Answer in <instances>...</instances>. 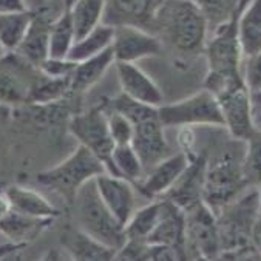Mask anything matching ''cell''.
<instances>
[{"label":"cell","instance_id":"cell-1","mask_svg":"<svg viewBox=\"0 0 261 261\" xmlns=\"http://www.w3.org/2000/svg\"><path fill=\"white\" fill-rule=\"evenodd\" d=\"M259 217V190H244L217 214L220 233L218 259H261L252 243V230Z\"/></svg>","mask_w":261,"mask_h":261},{"label":"cell","instance_id":"cell-2","mask_svg":"<svg viewBox=\"0 0 261 261\" xmlns=\"http://www.w3.org/2000/svg\"><path fill=\"white\" fill-rule=\"evenodd\" d=\"M249 0H241L233 14L217 25L212 39L205 42V58L208 73L204 79V88L211 93L218 91L226 84L243 77V48L238 33V20Z\"/></svg>","mask_w":261,"mask_h":261},{"label":"cell","instance_id":"cell-3","mask_svg":"<svg viewBox=\"0 0 261 261\" xmlns=\"http://www.w3.org/2000/svg\"><path fill=\"white\" fill-rule=\"evenodd\" d=\"M153 20L181 53L196 55L205 48L208 22L193 0H164L154 8Z\"/></svg>","mask_w":261,"mask_h":261},{"label":"cell","instance_id":"cell-4","mask_svg":"<svg viewBox=\"0 0 261 261\" xmlns=\"http://www.w3.org/2000/svg\"><path fill=\"white\" fill-rule=\"evenodd\" d=\"M70 205L73 208L74 224L84 232L116 252L124 246L127 241L125 227L103 204L94 179L81 187Z\"/></svg>","mask_w":261,"mask_h":261},{"label":"cell","instance_id":"cell-5","mask_svg":"<svg viewBox=\"0 0 261 261\" xmlns=\"http://www.w3.org/2000/svg\"><path fill=\"white\" fill-rule=\"evenodd\" d=\"M243 158L244 151L241 153L237 147H227L214 160H207L202 199L215 214L246 189H250L244 176Z\"/></svg>","mask_w":261,"mask_h":261},{"label":"cell","instance_id":"cell-6","mask_svg":"<svg viewBox=\"0 0 261 261\" xmlns=\"http://www.w3.org/2000/svg\"><path fill=\"white\" fill-rule=\"evenodd\" d=\"M103 172L107 170L97 156L79 144L62 163L42 170L37 175V182L48 190L56 192L71 204L81 187Z\"/></svg>","mask_w":261,"mask_h":261},{"label":"cell","instance_id":"cell-7","mask_svg":"<svg viewBox=\"0 0 261 261\" xmlns=\"http://www.w3.org/2000/svg\"><path fill=\"white\" fill-rule=\"evenodd\" d=\"M158 118L164 127L215 125L224 127V118L214 93L202 88L189 97L172 103H161Z\"/></svg>","mask_w":261,"mask_h":261},{"label":"cell","instance_id":"cell-8","mask_svg":"<svg viewBox=\"0 0 261 261\" xmlns=\"http://www.w3.org/2000/svg\"><path fill=\"white\" fill-rule=\"evenodd\" d=\"M68 128L77 142L93 151L100 160L106 170L113 175L112 154L116 144L112 139L107 124V112L103 106L93 107L84 113L70 116Z\"/></svg>","mask_w":261,"mask_h":261},{"label":"cell","instance_id":"cell-9","mask_svg":"<svg viewBox=\"0 0 261 261\" xmlns=\"http://www.w3.org/2000/svg\"><path fill=\"white\" fill-rule=\"evenodd\" d=\"M184 214L187 258L218 259L220 233L217 224V214L204 201L187 208Z\"/></svg>","mask_w":261,"mask_h":261},{"label":"cell","instance_id":"cell-10","mask_svg":"<svg viewBox=\"0 0 261 261\" xmlns=\"http://www.w3.org/2000/svg\"><path fill=\"white\" fill-rule=\"evenodd\" d=\"M224 118V128L235 141L244 142L255 130L253 100L244 79H237L214 93Z\"/></svg>","mask_w":261,"mask_h":261},{"label":"cell","instance_id":"cell-11","mask_svg":"<svg viewBox=\"0 0 261 261\" xmlns=\"http://www.w3.org/2000/svg\"><path fill=\"white\" fill-rule=\"evenodd\" d=\"M112 48L116 62L136 64L141 59L154 58L163 53V43L158 37L128 23L115 27Z\"/></svg>","mask_w":261,"mask_h":261},{"label":"cell","instance_id":"cell-12","mask_svg":"<svg viewBox=\"0 0 261 261\" xmlns=\"http://www.w3.org/2000/svg\"><path fill=\"white\" fill-rule=\"evenodd\" d=\"M189 163L190 154L186 151L169 154L167 158L148 169L144 173L142 179L135 184V189H138L139 193L150 201L158 199L170 190V187L187 169Z\"/></svg>","mask_w":261,"mask_h":261},{"label":"cell","instance_id":"cell-13","mask_svg":"<svg viewBox=\"0 0 261 261\" xmlns=\"http://www.w3.org/2000/svg\"><path fill=\"white\" fill-rule=\"evenodd\" d=\"M99 196L103 204L109 207V211L115 215V218L124 224L130 220L135 208V184L122 176L112 175L103 172L94 178Z\"/></svg>","mask_w":261,"mask_h":261},{"label":"cell","instance_id":"cell-14","mask_svg":"<svg viewBox=\"0 0 261 261\" xmlns=\"http://www.w3.org/2000/svg\"><path fill=\"white\" fill-rule=\"evenodd\" d=\"M164 128L166 127L161 124L158 116L145 119L135 125L132 145L139 154L145 172L167 158L170 153Z\"/></svg>","mask_w":261,"mask_h":261},{"label":"cell","instance_id":"cell-15","mask_svg":"<svg viewBox=\"0 0 261 261\" xmlns=\"http://www.w3.org/2000/svg\"><path fill=\"white\" fill-rule=\"evenodd\" d=\"M147 243L164 244L173 247L182 259H187L186 252V214L181 207L167 198H163V212L160 221L147 238Z\"/></svg>","mask_w":261,"mask_h":261},{"label":"cell","instance_id":"cell-16","mask_svg":"<svg viewBox=\"0 0 261 261\" xmlns=\"http://www.w3.org/2000/svg\"><path fill=\"white\" fill-rule=\"evenodd\" d=\"M205 166H207V156L204 154L190 156V163L187 169L170 187V190L164 195V198L175 202L184 212L187 208L193 207L195 204L204 201L202 192H204Z\"/></svg>","mask_w":261,"mask_h":261},{"label":"cell","instance_id":"cell-17","mask_svg":"<svg viewBox=\"0 0 261 261\" xmlns=\"http://www.w3.org/2000/svg\"><path fill=\"white\" fill-rule=\"evenodd\" d=\"M115 64L118 68V77L122 93L151 107H160L161 103H164V94L160 85L142 68H139L135 62H115Z\"/></svg>","mask_w":261,"mask_h":261},{"label":"cell","instance_id":"cell-18","mask_svg":"<svg viewBox=\"0 0 261 261\" xmlns=\"http://www.w3.org/2000/svg\"><path fill=\"white\" fill-rule=\"evenodd\" d=\"M59 243L70 258L76 261H110L116 250L97 241L76 224L65 226L59 235Z\"/></svg>","mask_w":261,"mask_h":261},{"label":"cell","instance_id":"cell-19","mask_svg":"<svg viewBox=\"0 0 261 261\" xmlns=\"http://www.w3.org/2000/svg\"><path fill=\"white\" fill-rule=\"evenodd\" d=\"M55 19H49L45 13H33L30 28L14 53L30 67L36 68L48 58L49 28Z\"/></svg>","mask_w":261,"mask_h":261},{"label":"cell","instance_id":"cell-20","mask_svg":"<svg viewBox=\"0 0 261 261\" xmlns=\"http://www.w3.org/2000/svg\"><path fill=\"white\" fill-rule=\"evenodd\" d=\"M7 193L11 211L37 217V218H58L61 215V211L55 204L51 202L45 195L40 192L27 187V186H19V184H10L4 189Z\"/></svg>","mask_w":261,"mask_h":261},{"label":"cell","instance_id":"cell-21","mask_svg":"<svg viewBox=\"0 0 261 261\" xmlns=\"http://www.w3.org/2000/svg\"><path fill=\"white\" fill-rule=\"evenodd\" d=\"M53 223L55 218H37L11 211L5 218L0 220V233L11 243L28 246Z\"/></svg>","mask_w":261,"mask_h":261},{"label":"cell","instance_id":"cell-22","mask_svg":"<svg viewBox=\"0 0 261 261\" xmlns=\"http://www.w3.org/2000/svg\"><path fill=\"white\" fill-rule=\"evenodd\" d=\"M115 53L113 48H107L102 53L77 62L74 71L71 74V93L84 94L90 88H93L109 71V68L115 64Z\"/></svg>","mask_w":261,"mask_h":261},{"label":"cell","instance_id":"cell-23","mask_svg":"<svg viewBox=\"0 0 261 261\" xmlns=\"http://www.w3.org/2000/svg\"><path fill=\"white\" fill-rule=\"evenodd\" d=\"M240 42L244 58L261 51V0H249L238 20Z\"/></svg>","mask_w":261,"mask_h":261},{"label":"cell","instance_id":"cell-24","mask_svg":"<svg viewBox=\"0 0 261 261\" xmlns=\"http://www.w3.org/2000/svg\"><path fill=\"white\" fill-rule=\"evenodd\" d=\"M113 36H115L113 25H109V23L97 25L93 31H90L88 34H85L84 37L74 42V45L71 46L68 53V59L77 64L102 53V51H106L107 48L112 46Z\"/></svg>","mask_w":261,"mask_h":261},{"label":"cell","instance_id":"cell-25","mask_svg":"<svg viewBox=\"0 0 261 261\" xmlns=\"http://www.w3.org/2000/svg\"><path fill=\"white\" fill-rule=\"evenodd\" d=\"M71 94V77H51L40 73L31 87L27 106H46Z\"/></svg>","mask_w":261,"mask_h":261},{"label":"cell","instance_id":"cell-26","mask_svg":"<svg viewBox=\"0 0 261 261\" xmlns=\"http://www.w3.org/2000/svg\"><path fill=\"white\" fill-rule=\"evenodd\" d=\"M107 0H74L70 5V16L76 40L93 31L103 17Z\"/></svg>","mask_w":261,"mask_h":261},{"label":"cell","instance_id":"cell-27","mask_svg":"<svg viewBox=\"0 0 261 261\" xmlns=\"http://www.w3.org/2000/svg\"><path fill=\"white\" fill-rule=\"evenodd\" d=\"M74 42H76V34L70 16V7H67L62 11V14L51 23L49 40H48V58L67 59Z\"/></svg>","mask_w":261,"mask_h":261},{"label":"cell","instance_id":"cell-28","mask_svg":"<svg viewBox=\"0 0 261 261\" xmlns=\"http://www.w3.org/2000/svg\"><path fill=\"white\" fill-rule=\"evenodd\" d=\"M163 212V199H151L150 204L138 208L133 212L130 220L125 224L127 240H141L147 241L153 229L160 221Z\"/></svg>","mask_w":261,"mask_h":261},{"label":"cell","instance_id":"cell-29","mask_svg":"<svg viewBox=\"0 0 261 261\" xmlns=\"http://www.w3.org/2000/svg\"><path fill=\"white\" fill-rule=\"evenodd\" d=\"M33 19V11L0 14V45L7 53H14L20 46L30 23Z\"/></svg>","mask_w":261,"mask_h":261},{"label":"cell","instance_id":"cell-30","mask_svg":"<svg viewBox=\"0 0 261 261\" xmlns=\"http://www.w3.org/2000/svg\"><path fill=\"white\" fill-rule=\"evenodd\" d=\"M30 87L31 85L17 71L7 67H0V106H27Z\"/></svg>","mask_w":261,"mask_h":261},{"label":"cell","instance_id":"cell-31","mask_svg":"<svg viewBox=\"0 0 261 261\" xmlns=\"http://www.w3.org/2000/svg\"><path fill=\"white\" fill-rule=\"evenodd\" d=\"M112 160H113V175L122 176L133 184L142 179L145 169L139 154L136 153L132 144L115 145Z\"/></svg>","mask_w":261,"mask_h":261},{"label":"cell","instance_id":"cell-32","mask_svg":"<svg viewBox=\"0 0 261 261\" xmlns=\"http://www.w3.org/2000/svg\"><path fill=\"white\" fill-rule=\"evenodd\" d=\"M107 109L124 115L127 119H130L133 122V125H136V124H139V122H142L145 119L158 116V107L147 106V103H144V102H139V100L127 96L125 93H121V94L115 96L109 102Z\"/></svg>","mask_w":261,"mask_h":261},{"label":"cell","instance_id":"cell-33","mask_svg":"<svg viewBox=\"0 0 261 261\" xmlns=\"http://www.w3.org/2000/svg\"><path fill=\"white\" fill-rule=\"evenodd\" d=\"M246 150L243 158L244 176L250 187H259L261 184V130L255 128L253 133L244 141Z\"/></svg>","mask_w":261,"mask_h":261},{"label":"cell","instance_id":"cell-34","mask_svg":"<svg viewBox=\"0 0 261 261\" xmlns=\"http://www.w3.org/2000/svg\"><path fill=\"white\" fill-rule=\"evenodd\" d=\"M193 2L204 13L207 22L220 25L233 14L241 0H193Z\"/></svg>","mask_w":261,"mask_h":261},{"label":"cell","instance_id":"cell-35","mask_svg":"<svg viewBox=\"0 0 261 261\" xmlns=\"http://www.w3.org/2000/svg\"><path fill=\"white\" fill-rule=\"evenodd\" d=\"M103 109L107 112V124H109V130H110V135H112V139L115 141V144L116 145L132 144V138H133V132H135L133 122L115 110H110L107 107H103Z\"/></svg>","mask_w":261,"mask_h":261},{"label":"cell","instance_id":"cell-36","mask_svg":"<svg viewBox=\"0 0 261 261\" xmlns=\"http://www.w3.org/2000/svg\"><path fill=\"white\" fill-rule=\"evenodd\" d=\"M243 79L252 97L261 94V51L253 56L244 58Z\"/></svg>","mask_w":261,"mask_h":261},{"label":"cell","instance_id":"cell-37","mask_svg":"<svg viewBox=\"0 0 261 261\" xmlns=\"http://www.w3.org/2000/svg\"><path fill=\"white\" fill-rule=\"evenodd\" d=\"M74 67H76V62L70 61L68 58L67 59L46 58L37 67V71L45 76H51V77H71Z\"/></svg>","mask_w":261,"mask_h":261},{"label":"cell","instance_id":"cell-38","mask_svg":"<svg viewBox=\"0 0 261 261\" xmlns=\"http://www.w3.org/2000/svg\"><path fill=\"white\" fill-rule=\"evenodd\" d=\"M151 0H113V7L125 16L144 17L147 16Z\"/></svg>","mask_w":261,"mask_h":261},{"label":"cell","instance_id":"cell-39","mask_svg":"<svg viewBox=\"0 0 261 261\" xmlns=\"http://www.w3.org/2000/svg\"><path fill=\"white\" fill-rule=\"evenodd\" d=\"M30 11L27 0H0V14H13Z\"/></svg>","mask_w":261,"mask_h":261},{"label":"cell","instance_id":"cell-40","mask_svg":"<svg viewBox=\"0 0 261 261\" xmlns=\"http://www.w3.org/2000/svg\"><path fill=\"white\" fill-rule=\"evenodd\" d=\"M27 246H22V244H16V243H11L7 240V243H2L0 244V259H4L7 256H11L14 253H19L25 249Z\"/></svg>","mask_w":261,"mask_h":261},{"label":"cell","instance_id":"cell-41","mask_svg":"<svg viewBox=\"0 0 261 261\" xmlns=\"http://www.w3.org/2000/svg\"><path fill=\"white\" fill-rule=\"evenodd\" d=\"M252 243H253L255 249L261 253V214L256 218L253 230H252Z\"/></svg>","mask_w":261,"mask_h":261},{"label":"cell","instance_id":"cell-42","mask_svg":"<svg viewBox=\"0 0 261 261\" xmlns=\"http://www.w3.org/2000/svg\"><path fill=\"white\" fill-rule=\"evenodd\" d=\"M10 212H11L10 199H8V196H7V193L2 190V192H0V220L5 218Z\"/></svg>","mask_w":261,"mask_h":261},{"label":"cell","instance_id":"cell-43","mask_svg":"<svg viewBox=\"0 0 261 261\" xmlns=\"http://www.w3.org/2000/svg\"><path fill=\"white\" fill-rule=\"evenodd\" d=\"M253 122H255V128L261 130V102L253 103Z\"/></svg>","mask_w":261,"mask_h":261},{"label":"cell","instance_id":"cell-44","mask_svg":"<svg viewBox=\"0 0 261 261\" xmlns=\"http://www.w3.org/2000/svg\"><path fill=\"white\" fill-rule=\"evenodd\" d=\"M252 100H253V103H258V102H261V94H258V96H253V97H252Z\"/></svg>","mask_w":261,"mask_h":261},{"label":"cell","instance_id":"cell-45","mask_svg":"<svg viewBox=\"0 0 261 261\" xmlns=\"http://www.w3.org/2000/svg\"><path fill=\"white\" fill-rule=\"evenodd\" d=\"M7 55V51L2 48V45H0V59H4V56Z\"/></svg>","mask_w":261,"mask_h":261},{"label":"cell","instance_id":"cell-46","mask_svg":"<svg viewBox=\"0 0 261 261\" xmlns=\"http://www.w3.org/2000/svg\"><path fill=\"white\" fill-rule=\"evenodd\" d=\"M258 190H259V214H261V184H259Z\"/></svg>","mask_w":261,"mask_h":261}]
</instances>
